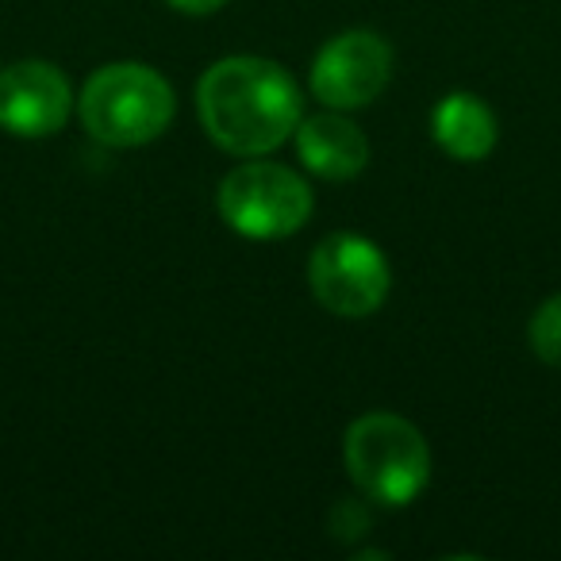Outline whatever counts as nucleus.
<instances>
[{
    "label": "nucleus",
    "mask_w": 561,
    "mask_h": 561,
    "mask_svg": "<svg viewBox=\"0 0 561 561\" xmlns=\"http://www.w3.org/2000/svg\"><path fill=\"white\" fill-rule=\"evenodd\" d=\"M196 108L208 139L234 158L270 154L305 119V101L289 70L250 55L208 66L196 89Z\"/></svg>",
    "instance_id": "1"
},
{
    "label": "nucleus",
    "mask_w": 561,
    "mask_h": 561,
    "mask_svg": "<svg viewBox=\"0 0 561 561\" xmlns=\"http://www.w3.org/2000/svg\"><path fill=\"white\" fill-rule=\"evenodd\" d=\"M170 81L142 62H112L85 81L81 93V124L104 147H142L154 142L173 124Z\"/></svg>",
    "instance_id": "2"
},
{
    "label": "nucleus",
    "mask_w": 561,
    "mask_h": 561,
    "mask_svg": "<svg viewBox=\"0 0 561 561\" xmlns=\"http://www.w3.org/2000/svg\"><path fill=\"white\" fill-rule=\"evenodd\" d=\"M343 458L354 484L385 507L412 504L431 481L427 438L392 412L354 420L343 438Z\"/></svg>",
    "instance_id": "3"
},
{
    "label": "nucleus",
    "mask_w": 561,
    "mask_h": 561,
    "mask_svg": "<svg viewBox=\"0 0 561 561\" xmlns=\"http://www.w3.org/2000/svg\"><path fill=\"white\" fill-rule=\"evenodd\" d=\"M219 216L234 234L254 242L297 234L312 216V188L300 173L277 162L234 165L219 181Z\"/></svg>",
    "instance_id": "4"
},
{
    "label": "nucleus",
    "mask_w": 561,
    "mask_h": 561,
    "mask_svg": "<svg viewBox=\"0 0 561 561\" xmlns=\"http://www.w3.org/2000/svg\"><path fill=\"white\" fill-rule=\"evenodd\" d=\"M308 285L312 297L343 320H366L385 305L392 285V270L385 262L381 247L362 234L339 231L328 234L312 250L308 262Z\"/></svg>",
    "instance_id": "5"
},
{
    "label": "nucleus",
    "mask_w": 561,
    "mask_h": 561,
    "mask_svg": "<svg viewBox=\"0 0 561 561\" xmlns=\"http://www.w3.org/2000/svg\"><path fill=\"white\" fill-rule=\"evenodd\" d=\"M392 78V47L374 32H343L316 55L312 93L328 108H366Z\"/></svg>",
    "instance_id": "6"
},
{
    "label": "nucleus",
    "mask_w": 561,
    "mask_h": 561,
    "mask_svg": "<svg viewBox=\"0 0 561 561\" xmlns=\"http://www.w3.org/2000/svg\"><path fill=\"white\" fill-rule=\"evenodd\" d=\"M70 81L55 62L24 58L0 70V127L20 139H47L70 116Z\"/></svg>",
    "instance_id": "7"
},
{
    "label": "nucleus",
    "mask_w": 561,
    "mask_h": 561,
    "mask_svg": "<svg viewBox=\"0 0 561 561\" xmlns=\"http://www.w3.org/2000/svg\"><path fill=\"white\" fill-rule=\"evenodd\" d=\"M297 150L300 162L323 181H351L366 170L369 142L362 127L335 112H320L297 124Z\"/></svg>",
    "instance_id": "8"
},
{
    "label": "nucleus",
    "mask_w": 561,
    "mask_h": 561,
    "mask_svg": "<svg viewBox=\"0 0 561 561\" xmlns=\"http://www.w3.org/2000/svg\"><path fill=\"white\" fill-rule=\"evenodd\" d=\"M431 131L435 142L458 162H481L496 147V116L492 108L473 93H450L438 101L435 116H431Z\"/></svg>",
    "instance_id": "9"
},
{
    "label": "nucleus",
    "mask_w": 561,
    "mask_h": 561,
    "mask_svg": "<svg viewBox=\"0 0 561 561\" xmlns=\"http://www.w3.org/2000/svg\"><path fill=\"white\" fill-rule=\"evenodd\" d=\"M530 351L546 366H561V293L546 300L530 320Z\"/></svg>",
    "instance_id": "10"
},
{
    "label": "nucleus",
    "mask_w": 561,
    "mask_h": 561,
    "mask_svg": "<svg viewBox=\"0 0 561 561\" xmlns=\"http://www.w3.org/2000/svg\"><path fill=\"white\" fill-rule=\"evenodd\" d=\"M165 4L178 12H188V16H208V12L224 9L227 0H165Z\"/></svg>",
    "instance_id": "11"
}]
</instances>
